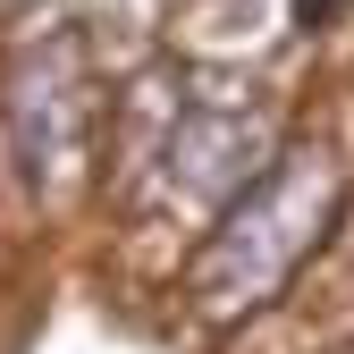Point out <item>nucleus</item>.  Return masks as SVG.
Wrapping results in <instances>:
<instances>
[{
	"instance_id": "f257e3e1",
	"label": "nucleus",
	"mask_w": 354,
	"mask_h": 354,
	"mask_svg": "<svg viewBox=\"0 0 354 354\" xmlns=\"http://www.w3.org/2000/svg\"><path fill=\"white\" fill-rule=\"evenodd\" d=\"M329 9H337V0H304V26H321V17H329Z\"/></svg>"
}]
</instances>
